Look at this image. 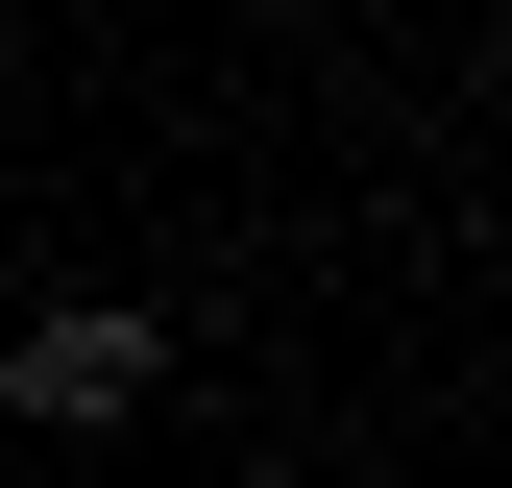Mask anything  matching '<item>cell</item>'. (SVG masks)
I'll use <instances>...</instances> for the list:
<instances>
[{
	"mask_svg": "<svg viewBox=\"0 0 512 488\" xmlns=\"http://www.w3.org/2000/svg\"><path fill=\"white\" fill-rule=\"evenodd\" d=\"M147 391H171V318H147V293H49V318H0V415H25V440H122Z\"/></svg>",
	"mask_w": 512,
	"mask_h": 488,
	"instance_id": "6da1fadb",
	"label": "cell"
}]
</instances>
